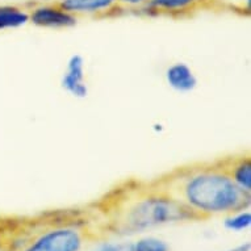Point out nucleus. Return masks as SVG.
<instances>
[{
  "label": "nucleus",
  "mask_w": 251,
  "mask_h": 251,
  "mask_svg": "<svg viewBox=\"0 0 251 251\" xmlns=\"http://www.w3.org/2000/svg\"><path fill=\"white\" fill-rule=\"evenodd\" d=\"M62 88L75 99H84L88 95L86 80V63L80 54H73L67 61L66 70L61 79Z\"/></svg>",
  "instance_id": "0eeeda50"
},
{
  "label": "nucleus",
  "mask_w": 251,
  "mask_h": 251,
  "mask_svg": "<svg viewBox=\"0 0 251 251\" xmlns=\"http://www.w3.org/2000/svg\"><path fill=\"white\" fill-rule=\"evenodd\" d=\"M230 251H250V243H245V245H241V246L234 247L233 250Z\"/></svg>",
  "instance_id": "2eb2a0df"
},
{
  "label": "nucleus",
  "mask_w": 251,
  "mask_h": 251,
  "mask_svg": "<svg viewBox=\"0 0 251 251\" xmlns=\"http://www.w3.org/2000/svg\"><path fill=\"white\" fill-rule=\"evenodd\" d=\"M88 251H133V242L126 241H105L96 243Z\"/></svg>",
  "instance_id": "4468645a"
},
{
  "label": "nucleus",
  "mask_w": 251,
  "mask_h": 251,
  "mask_svg": "<svg viewBox=\"0 0 251 251\" xmlns=\"http://www.w3.org/2000/svg\"><path fill=\"white\" fill-rule=\"evenodd\" d=\"M225 173L243 192L251 194V158L250 154H238L218 159Z\"/></svg>",
  "instance_id": "6e6552de"
},
{
  "label": "nucleus",
  "mask_w": 251,
  "mask_h": 251,
  "mask_svg": "<svg viewBox=\"0 0 251 251\" xmlns=\"http://www.w3.org/2000/svg\"><path fill=\"white\" fill-rule=\"evenodd\" d=\"M108 227L116 234H133L170 224L198 221L184 205L150 183L116 188L101 202Z\"/></svg>",
  "instance_id": "f03ea898"
},
{
  "label": "nucleus",
  "mask_w": 251,
  "mask_h": 251,
  "mask_svg": "<svg viewBox=\"0 0 251 251\" xmlns=\"http://www.w3.org/2000/svg\"><path fill=\"white\" fill-rule=\"evenodd\" d=\"M166 82L176 92L187 94L198 87V78L194 70L184 62H175L166 70Z\"/></svg>",
  "instance_id": "1a4fd4ad"
},
{
  "label": "nucleus",
  "mask_w": 251,
  "mask_h": 251,
  "mask_svg": "<svg viewBox=\"0 0 251 251\" xmlns=\"http://www.w3.org/2000/svg\"><path fill=\"white\" fill-rule=\"evenodd\" d=\"M21 226L13 230V237L0 242L8 251H83L94 238L88 223L78 216L21 221Z\"/></svg>",
  "instance_id": "7ed1b4c3"
},
{
  "label": "nucleus",
  "mask_w": 251,
  "mask_h": 251,
  "mask_svg": "<svg viewBox=\"0 0 251 251\" xmlns=\"http://www.w3.org/2000/svg\"><path fill=\"white\" fill-rule=\"evenodd\" d=\"M251 225V213L249 209H242L225 216L224 226L230 231H243Z\"/></svg>",
  "instance_id": "9b49d317"
},
{
  "label": "nucleus",
  "mask_w": 251,
  "mask_h": 251,
  "mask_svg": "<svg viewBox=\"0 0 251 251\" xmlns=\"http://www.w3.org/2000/svg\"><path fill=\"white\" fill-rule=\"evenodd\" d=\"M29 23L34 26L45 29H67L78 24L79 19L61 4L55 3H38L28 8Z\"/></svg>",
  "instance_id": "20e7f679"
},
{
  "label": "nucleus",
  "mask_w": 251,
  "mask_h": 251,
  "mask_svg": "<svg viewBox=\"0 0 251 251\" xmlns=\"http://www.w3.org/2000/svg\"><path fill=\"white\" fill-rule=\"evenodd\" d=\"M29 24L26 7L16 4H0V32L19 29Z\"/></svg>",
  "instance_id": "9d476101"
},
{
  "label": "nucleus",
  "mask_w": 251,
  "mask_h": 251,
  "mask_svg": "<svg viewBox=\"0 0 251 251\" xmlns=\"http://www.w3.org/2000/svg\"><path fill=\"white\" fill-rule=\"evenodd\" d=\"M58 3L78 19H108L121 15L119 0H58Z\"/></svg>",
  "instance_id": "423d86ee"
},
{
  "label": "nucleus",
  "mask_w": 251,
  "mask_h": 251,
  "mask_svg": "<svg viewBox=\"0 0 251 251\" xmlns=\"http://www.w3.org/2000/svg\"><path fill=\"white\" fill-rule=\"evenodd\" d=\"M152 184L184 205L198 221L249 209L251 202V194L234 184L218 159L177 167Z\"/></svg>",
  "instance_id": "f257e3e1"
},
{
  "label": "nucleus",
  "mask_w": 251,
  "mask_h": 251,
  "mask_svg": "<svg viewBox=\"0 0 251 251\" xmlns=\"http://www.w3.org/2000/svg\"><path fill=\"white\" fill-rule=\"evenodd\" d=\"M216 0H152L145 16L187 19L196 13L214 8Z\"/></svg>",
  "instance_id": "39448f33"
},
{
  "label": "nucleus",
  "mask_w": 251,
  "mask_h": 251,
  "mask_svg": "<svg viewBox=\"0 0 251 251\" xmlns=\"http://www.w3.org/2000/svg\"><path fill=\"white\" fill-rule=\"evenodd\" d=\"M133 251H170L169 245L156 237H145L133 242Z\"/></svg>",
  "instance_id": "f8f14e48"
},
{
  "label": "nucleus",
  "mask_w": 251,
  "mask_h": 251,
  "mask_svg": "<svg viewBox=\"0 0 251 251\" xmlns=\"http://www.w3.org/2000/svg\"><path fill=\"white\" fill-rule=\"evenodd\" d=\"M151 1L152 0H119V7L121 15L125 13L145 15Z\"/></svg>",
  "instance_id": "ddd939ff"
}]
</instances>
